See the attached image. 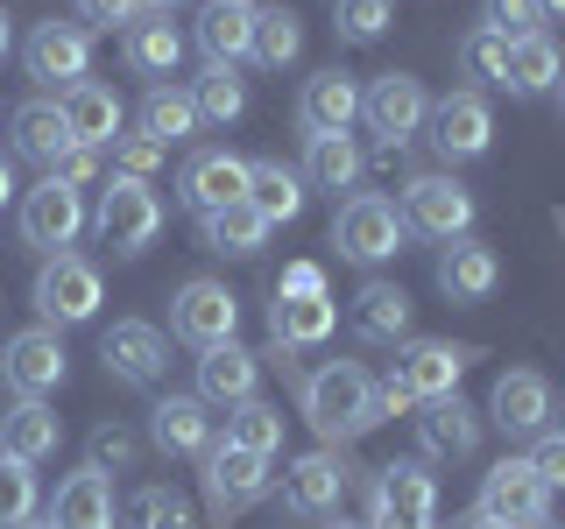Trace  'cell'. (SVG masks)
I'll list each match as a JSON object with an SVG mask.
<instances>
[{"label": "cell", "instance_id": "cell-31", "mask_svg": "<svg viewBox=\"0 0 565 529\" xmlns=\"http://www.w3.org/2000/svg\"><path fill=\"white\" fill-rule=\"evenodd\" d=\"M353 332H361L367 346H403L411 339V296H403L396 282H361V296H353Z\"/></svg>", "mask_w": 565, "mask_h": 529}, {"label": "cell", "instance_id": "cell-61", "mask_svg": "<svg viewBox=\"0 0 565 529\" xmlns=\"http://www.w3.org/2000/svg\"><path fill=\"white\" fill-rule=\"evenodd\" d=\"M530 529H552V522H530Z\"/></svg>", "mask_w": 565, "mask_h": 529}, {"label": "cell", "instance_id": "cell-24", "mask_svg": "<svg viewBox=\"0 0 565 529\" xmlns=\"http://www.w3.org/2000/svg\"><path fill=\"white\" fill-rule=\"evenodd\" d=\"M57 438H64V423L43 396H14L8 410H0V452L22 458V466H43V458L57 452Z\"/></svg>", "mask_w": 565, "mask_h": 529}, {"label": "cell", "instance_id": "cell-44", "mask_svg": "<svg viewBox=\"0 0 565 529\" xmlns=\"http://www.w3.org/2000/svg\"><path fill=\"white\" fill-rule=\"evenodd\" d=\"M135 458H141V438L120 431V423H99L93 445H85V466L93 473H135Z\"/></svg>", "mask_w": 565, "mask_h": 529}, {"label": "cell", "instance_id": "cell-32", "mask_svg": "<svg viewBox=\"0 0 565 529\" xmlns=\"http://www.w3.org/2000/svg\"><path fill=\"white\" fill-rule=\"evenodd\" d=\"M128 64L149 71V78H170V71L184 64V29H177L163 8H141L128 22Z\"/></svg>", "mask_w": 565, "mask_h": 529}, {"label": "cell", "instance_id": "cell-40", "mask_svg": "<svg viewBox=\"0 0 565 529\" xmlns=\"http://www.w3.org/2000/svg\"><path fill=\"white\" fill-rule=\"evenodd\" d=\"M459 71L473 78L467 93H502V85H509V43H502L494 29L473 22L467 35H459Z\"/></svg>", "mask_w": 565, "mask_h": 529}, {"label": "cell", "instance_id": "cell-35", "mask_svg": "<svg viewBox=\"0 0 565 529\" xmlns=\"http://www.w3.org/2000/svg\"><path fill=\"white\" fill-rule=\"evenodd\" d=\"M558 71H565L558 43L537 29V35H523V43H509V85H502V93L537 99V93H552V85H558Z\"/></svg>", "mask_w": 565, "mask_h": 529}, {"label": "cell", "instance_id": "cell-60", "mask_svg": "<svg viewBox=\"0 0 565 529\" xmlns=\"http://www.w3.org/2000/svg\"><path fill=\"white\" fill-rule=\"evenodd\" d=\"M552 417H558V438H565V410H552Z\"/></svg>", "mask_w": 565, "mask_h": 529}, {"label": "cell", "instance_id": "cell-9", "mask_svg": "<svg viewBox=\"0 0 565 529\" xmlns=\"http://www.w3.org/2000/svg\"><path fill=\"white\" fill-rule=\"evenodd\" d=\"M347 487H353L347 452L340 445H318L305 458H290V473H282V508H290V516H305V522H326V516H340Z\"/></svg>", "mask_w": 565, "mask_h": 529}, {"label": "cell", "instance_id": "cell-57", "mask_svg": "<svg viewBox=\"0 0 565 529\" xmlns=\"http://www.w3.org/2000/svg\"><path fill=\"white\" fill-rule=\"evenodd\" d=\"M22 529H57V522H50V516H43V522H22Z\"/></svg>", "mask_w": 565, "mask_h": 529}, {"label": "cell", "instance_id": "cell-7", "mask_svg": "<svg viewBox=\"0 0 565 529\" xmlns=\"http://www.w3.org/2000/svg\"><path fill=\"white\" fill-rule=\"evenodd\" d=\"M35 317L43 325H85L99 304H106V282L85 255H50L43 269H35Z\"/></svg>", "mask_w": 565, "mask_h": 529}, {"label": "cell", "instance_id": "cell-13", "mask_svg": "<svg viewBox=\"0 0 565 529\" xmlns=\"http://www.w3.org/2000/svg\"><path fill=\"white\" fill-rule=\"evenodd\" d=\"M85 234V191L57 184V176H43L35 191H22V240L43 247V255H71Z\"/></svg>", "mask_w": 565, "mask_h": 529}, {"label": "cell", "instance_id": "cell-51", "mask_svg": "<svg viewBox=\"0 0 565 529\" xmlns=\"http://www.w3.org/2000/svg\"><path fill=\"white\" fill-rule=\"evenodd\" d=\"M276 296H326V269H318V261H290V269L276 276Z\"/></svg>", "mask_w": 565, "mask_h": 529}, {"label": "cell", "instance_id": "cell-8", "mask_svg": "<svg viewBox=\"0 0 565 529\" xmlns=\"http://www.w3.org/2000/svg\"><path fill=\"white\" fill-rule=\"evenodd\" d=\"M473 360H481V346H459V339H403V346H396V367H388V381H396L411 402L459 396V375H467Z\"/></svg>", "mask_w": 565, "mask_h": 529}, {"label": "cell", "instance_id": "cell-49", "mask_svg": "<svg viewBox=\"0 0 565 529\" xmlns=\"http://www.w3.org/2000/svg\"><path fill=\"white\" fill-rule=\"evenodd\" d=\"M141 8H149V0H78V22H93V29H128Z\"/></svg>", "mask_w": 565, "mask_h": 529}, {"label": "cell", "instance_id": "cell-48", "mask_svg": "<svg viewBox=\"0 0 565 529\" xmlns=\"http://www.w3.org/2000/svg\"><path fill=\"white\" fill-rule=\"evenodd\" d=\"M43 176H57V184H71V191L99 184V149H64V155H57V163H50Z\"/></svg>", "mask_w": 565, "mask_h": 529}, {"label": "cell", "instance_id": "cell-5", "mask_svg": "<svg viewBox=\"0 0 565 529\" xmlns=\"http://www.w3.org/2000/svg\"><path fill=\"white\" fill-rule=\"evenodd\" d=\"M367 529H438V487L417 458H388L367 487Z\"/></svg>", "mask_w": 565, "mask_h": 529}, {"label": "cell", "instance_id": "cell-52", "mask_svg": "<svg viewBox=\"0 0 565 529\" xmlns=\"http://www.w3.org/2000/svg\"><path fill=\"white\" fill-rule=\"evenodd\" d=\"M411 410H417V402L403 396L396 381H375V423H382V417H411Z\"/></svg>", "mask_w": 565, "mask_h": 529}, {"label": "cell", "instance_id": "cell-22", "mask_svg": "<svg viewBox=\"0 0 565 529\" xmlns=\"http://www.w3.org/2000/svg\"><path fill=\"white\" fill-rule=\"evenodd\" d=\"M353 120H361V85H353L347 71L305 78V93H297V128L305 134H353Z\"/></svg>", "mask_w": 565, "mask_h": 529}, {"label": "cell", "instance_id": "cell-26", "mask_svg": "<svg viewBox=\"0 0 565 529\" xmlns=\"http://www.w3.org/2000/svg\"><path fill=\"white\" fill-rule=\"evenodd\" d=\"M494 282H502V261H494L488 240H446V255H438V290L452 296V304H481L494 296Z\"/></svg>", "mask_w": 565, "mask_h": 529}, {"label": "cell", "instance_id": "cell-6", "mask_svg": "<svg viewBox=\"0 0 565 529\" xmlns=\"http://www.w3.org/2000/svg\"><path fill=\"white\" fill-rule=\"evenodd\" d=\"M403 226L424 240H467L473 234V191L446 170H424L403 184Z\"/></svg>", "mask_w": 565, "mask_h": 529}, {"label": "cell", "instance_id": "cell-37", "mask_svg": "<svg viewBox=\"0 0 565 529\" xmlns=\"http://www.w3.org/2000/svg\"><path fill=\"white\" fill-rule=\"evenodd\" d=\"M247 205L269 226H290L297 212H305V176L282 170V163H247Z\"/></svg>", "mask_w": 565, "mask_h": 529}, {"label": "cell", "instance_id": "cell-11", "mask_svg": "<svg viewBox=\"0 0 565 529\" xmlns=\"http://www.w3.org/2000/svg\"><path fill=\"white\" fill-rule=\"evenodd\" d=\"M424 114H431V93H424V78H411V71H382L361 93V120L382 134V155H396L424 128Z\"/></svg>", "mask_w": 565, "mask_h": 529}, {"label": "cell", "instance_id": "cell-21", "mask_svg": "<svg viewBox=\"0 0 565 529\" xmlns=\"http://www.w3.org/2000/svg\"><path fill=\"white\" fill-rule=\"evenodd\" d=\"M57 114H64V128H71L78 149H114V134H120V93H114V85H99V78L64 85Z\"/></svg>", "mask_w": 565, "mask_h": 529}, {"label": "cell", "instance_id": "cell-58", "mask_svg": "<svg viewBox=\"0 0 565 529\" xmlns=\"http://www.w3.org/2000/svg\"><path fill=\"white\" fill-rule=\"evenodd\" d=\"M149 8H163V14H170V8H177V0H149Z\"/></svg>", "mask_w": 565, "mask_h": 529}, {"label": "cell", "instance_id": "cell-34", "mask_svg": "<svg viewBox=\"0 0 565 529\" xmlns=\"http://www.w3.org/2000/svg\"><path fill=\"white\" fill-rule=\"evenodd\" d=\"M205 120H199V106H191L184 85H149L141 93V134L149 141H163V149H177V141H191Z\"/></svg>", "mask_w": 565, "mask_h": 529}, {"label": "cell", "instance_id": "cell-38", "mask_svg": "<svg viewBox=\"0 0 565 529\" xmlns=\"http://www.w3.org/2000/svg\"><path fill=\"white\" fill-rule=\"evenodd\" d=\"M191 106H199L205 128H234V120L247 114V78L234 64H205L199 85H191Z\"/></svg>", "mask_w": 565, "mask_h": 529}, {"label": "cell", "instance_id": "cell-54", "mask_svg": "<svg viewBox=\"0 0 565 529\" xmlns=\"http://www.w3.org/2000/svg\"><path fill=\"white\" fill-rule=\"evenodd\" d=\"M8 50H14V29H8V8H0V64H8Z\"/></svg>", "mask_w": 565, "mask_h": 529}, {"label": "cell", "instance_id": "cell-45", "mask_svg": "<svg viewBox=\"0 0 565 529\" xmlns=\"http://www.w3.org/2000/svg\"><path fill=\"white\" fill-rule=\"evenodd\" d=\"M388 0H332V29L347 35V43H382V29H388Z\"/></svg>", "mask_w": 565, "mask_h": 529}, {"label": "cell", "instance_id": "cell-10", "mask_svg": "<svg viewBox=\"0 0 565 529\" xmlns=\"http://www.w3.org/2000/svg\"><path fill=\"white\" fill-rule=\"evenodd\" d=\"M234 325H241V296L226 290V282H212V276H191L184 290L170 296V332L184 346H226L234 339Z\"/></svg>", "mask_w": 565, "mask_h": 529}, {"label": "cell", "instance_id": "cell-30", "mask_svg": "<svg viewBox=\"0 0 565 529\" xmlns=\"http://www.w3.org/2000/svg\"><path fill=\"white\" fill-rule=\"evenodd\" d=\"M332 325H340V296H276L269 304V339L276 346H318L332 339Z\"/></svg>", "mask_w": 565, "mask_h": 529}, {"label": "cell", "instance_id": "cell-53", "mask_svg": "<svg viewBox=\"0 0 565 529\" xmlns=\"http://www.w3.org/2000/svg\"><path fill=\"white\" fill-rule=\"evenodd\" d=\"M14 198V170H8V155H0V205Z\"/></svg>", "mask_w": 565, "mask_h": 529}, {"label": "cell", "instance_id": "cell-41", "mask_svg": "<svg viewBox=\"0 0 565 529\" xmlns=\"http://www.w3.org/2000/svg\"><path fill=\"white\" fill-rule=\"evenodd\" d=\"M226 445L276 458L282 452V410H269V402H255V396L234 402V410H226Z\"/></svg>", "mask_w": 565, "mask_h": 529}, {"label": "cell", "instance_id": "cell-17", "mask_svg": "<svg viewBox=\"0 0 565 529\" xmlns=\"http://www.w3.org/2000/svg\"><path fill=\"white\" fill-rule=\"evenodd\" d=\"M22 64L35 85H78L85 64H93V35H85L78 22H35V35L22 43Z\"/></svg>", "mask_w": 565, "mask_h": 529}, {"label": "cell", "instance_id": "cell-28", "mask_svg": "<svg viewBox=\"0 0 565 529\" xmlns=\"http://www.w3.org/2000/svg\"><path fill=\"white\" fill-rule=\"evenodd\" d=\"M361 170H367V155H361V141L353 134H305V191H353L361 184Z\"/></svg>", "mask_w": 565, "mask_h": 529}, {"label": "cell", "instance_id": "cell-29", "mask_svg": "<svg viewBox=\"0 0 565 529\" xmlns=\"http://www.w3.org/2000/svg\"><path fill=\"white\" fill-rule=\"evenodd\" d=\"M8 134H14V155L35 170H50L64 149H78L64 128V114H57V99H29V106H14V120H8Z\"/></svg>", "mask_w": 565, "mask_h": 529}, {"label": "cell", "instance_id": "cell-15", "mask_svg": "<svg viewBox=\"0 0 565 529\" xmlns=\"http://www.w3.org/2000/svg\"><path fill=\"white\" fill-rule=\"evenodd\" d=\"M64 339H57V325H29V332H14L8 346H0V381L14 388V396H57L64 388Z\"/></svg>", "mask_w": 565, "mask_h": 529}, {"label": "cell", "instance_id": "cell-47", "mask_svg": "<svg viewBox=\"0 0 565 529\" xmlns=\"http://www.w3.org/2000/svg\"><path fill=\"white\" fill-rule=\"evenodd\" d=\"M163 141H149V134H114V176H141L149 184L156 170H163Z\"/></svg>", "mask_w": 565, "mask_h": 529}, {"label": "cell", "instance_id": "cell-19", "mask_svg": "<svg viewBox=\"0 0 565 529\" xmlns=\"http://www.w3.org/2000/svg\"><path fill=\"white\" fill-rule=\"evenodd\" d=\"M417 445L431 452V458H473L481 452V410L473 402H459V396H431V402H417Z\"/></svg>", "mask_w": 565, "mask_h": 529}, {"label": "cell", "instance_id": "cell-36", "mask_svg": "<svg viewBox=\"0 0 565 529\" xmlns=\"http://www.w3.org/2000/svg\"><path fill=\"white\" fill-rule=\"evenodd\" d=\"M199 240L212 247V255H262V247H269V219L241 198V205H226V212H205Z\"/></svg>", "mask_w": 565, "mask_h": 529}, {"label": "cell", "instance_id": "cell-23", "mask_svg": "<svg viewBox=\"0 0 565 529\" xmlns=\"http://www.w3.org/2000/svg\"><path fill=\"white\" fill-rule=\"evenodd\" d=\"M255 381H262V353H247L241 339H226V346H205L199 353V402L212 410H234V402L255 396Z\"/></svg>", "mask_w": 565, "mask_h": 529}, {"label": "cell", "instance_id": "cell-4", "mask_svg": "<svg viewBox=\"0 0 565 529\" xmlns=\"http://www.w3.org/2000/svg\"><path fill=\"white\" fill-rule=\"evenodd\" d=\"M544 508H552V487L537 481L530 458H494V466L481 473L473 516H481L488 529H530V522H544Z\"/></svg>", "mask_w": 565, "mask_h": 529}, {"label": "cell", "instance_id": "cell-18", "mask_svg": "<svg viewBox=\"0 0 565 529\" xmlns=\"http://www.w3.org/2000/svg\"><path fill=\"white\" fill-rule=\"evenodd\" d=\"M177 198H184V212H226V205H241L247 198V163L241 155H226V149H199L184 170H177Z\"/></svg>", "mask_w": 565, "mask_h": 529}, {"label": "cell", "instance_id": "cell-33", "mask_svg": "<svg viewBox=\"0 0 565 529\" xmlns=\"http://www.w3.org/2000/svg\"><path fill=\"white\" fill-rule=\"evenodd\" d=\"M50 522L57 529H114V487H106V473H71L57 487V501H50Z\"/></svg>", "mask_w": 565, "mask_h": 529}, {"label": "cell", "instance_id": "cell-25", "mask_svg": "<svg viewBox=\"0 0 565 529\" xmlns=\"http://www.w3.org/2000/svg\"><path fill=\"white\" fill-rule=\"evenodd\" d=\"M212 438H220V431H212V417H205L199 396H163L149 410V445L170 452V458H205Z\"/></svg>", "mask_w": 565, "mask_h": 529}, {"label": "cell", "instance_id": "cell-50", "mask_svg": "<svg viewBox=\"0 0 565 529\" xmlns=\"http://www.w3.org/2000/svg\"><path fill=\"white\" fill-rule=\"evenodd\" d=\"M523 458L537 466V481H544V487H565V438H558V431H552V438H537V445H530Z\"/></svg>", "mask_w": 565, "mask_h": 529}, {"label": "cell", "instance_id": "cell-27", "mask_svg": "<svg viewBox=\"0 0 565 529\" xmlns=\"http://www.w3.org/2000/svg\"><path fill=\"white\" fill-rule=\"evenodd\" d=\"M191 35H199L205 64L247 57V43H255V0H205L199 22H191Z\"/></svg>", "mask_w": 565, "mask_h": 529}, {"label": "cell", "instance_id": "cell-2", "mask_svg": "<svg viewBox=\"0 0 565 529\" xmlns=\"http://www.w3.org/2000/svg\"><path fill=\"white\" fill-rule=\"evenodd\" d=\"M93 234L114 247V255H141L156 234H163V198H156L141 176H106L99 184V205H93Z\"/></svg>", "mask_w": 565, "mask_h": 529}, {"label": "cell", "instance_id": "cell-20", "mask_svg": "<svg viewBox=\"0 0 565 529\" xmlns=\"http://www.w3.org/2000/svg\"><path fill=\"white\" fill-rule=\"evenodd\" d=\"M552 410H558L552 381L530 375V367H509V375L494 381V396H488V423H494V431H509V438H537Z\"/></svg>", "mask_w": 565, "mask_h": 529}, {"label": "cell", "instance_id": "cell-42", "mask_svg": "<svg viewBox=\"0 0 565 529\" xmlns=\"http://www.w3.org/2000/svg\"><path fill=\"white\" fill-rule=\"evenodd\" d=\"M120 522L128 529H199V516H191V501L177 487H141L128 508H120Z\"/></svg>", "mask_w": 565, "mask_h": 529}, {"label": "cell", "instance_id": "cell-3", "mask_svg": "<svg viewBox=\"0 0 565 529\" xmlns=\"http://www.w3.org/2000/svg\"><path fill=\"white\" fill-rule=\"evenodd\" d=\"M403 240H411L403 212L388 205V198H375V191H353V198L332 212V247H340L347 261H361V269H382V261H396Z\"/></svg>", "mask_w": 565, "mask_h": 529}, {"label": "cell", "instance_id": "cell-56", "mask_svg": "<svg viewBox=\"0 0 565 529\" xmlns=\"http://www.w3.org/2000/svg\"><path fill=\"white\" fill-rule=\"evenodd\" d=\"M552 93H558V114H565V71H558V85H552Z\"/></svg>", "mask_w": 565, "mask_h": 529}, {"label": "cell", "instance_id": "cell-55", "mask_svg": "<svg viewBox=\"0 0 565 529\" xmlns=\"http://www.w3.org/2000/svg\"><path fill=\"white\" fill-rule=\"evenodd\" d=\"M537 14H565V0H537Z\"/></svg>", "mask_w": 565, "mask_h": 529}, {"label": "cell", "instance_id": "cell-43", "mask_svg": "<svg viewBox=\"0 0 565 529\" xmlns=\"http://www.w3.org/2000/svg\"><path fill=\"white\" fill-rule=\"evenodd\" d=\"M35 516V466L0 452V529H22Z\"/></svg>", "mask_w": 565, "mask_h": 529}, {"label": "cell", "instance_id": "cell-16", "mask_svg": "<svg viewBox=\"0 0 565 529\" xmlns=\"http://www.w3.org/2000/svg\"><path fill=\"white\" fill-rule=\"evenodd\" d=\"M99 360H106V375H114V381L156 388V381H163V367H170V346H163V332H156V325L120 317V325L99 332Z\"/></svg>", "mask_w": 565, "mask_h": 529}, {"label": "cell", "instance_id": "cell-59", "mask_svg": "<svg viewBox=\"0 0 565 529\" xmlns=\"http://www.w3.org/2000/svg\"><path fill=\"white\" fill-rule=\"evenodd\" d=\"M332 529H367V522H332Z\"/></svg>", "mask_w": 565, "mask_h": 529}, {"label": "cell", "instance_id": "cell-14", "mask_svg": "<svg viewBox=\"0 0 565 529\" xmlns=\"http://www.w3.org/2000/svg\"><path fill=\"white\" fill-rule=\"evenodd\" d=\"M424 128H431L438 163H473V155H488V141H494V114H488L481 93H446V99H431Z\"/></svg>", "mask_w": 565, "mask_h": 529}, {"label": "cell", "instance_id": "cell-1", "mask_svg": "<svg viewBox=\"0 0 565 529\" xmlns=\"http://www.w3.org/2000/svg\"><path fill=\"white\" fill-rule=\"evenodd\" d=\"M262 360L297 388V410H305V423L326 438V445H353V438L375 431V381H367V367L326 360V367L305 375V367H297V346H269Z\"/></svg>", "mask_w": 565, "mask_h": 529}, {"label": "cell", "instance_id": "cell-46", "mask_svg": "<svg viewBox=\"0 0 565 529\" xmlns=\"http://www.w3.org/2000/svg\"><path fill=\"white\" fill-rule=\"evenodd\" d=\"M481 29H494L502 43H523V35L544 29V14H537V0H481Z\"/></svg>", "mask_w": 565, "mask_h": 529}, {"label": "cell", "instance_id": "cell-12", "mask_svg": "<svg viewBox=\"0 0 565 529\" xmlns=\"http://www.w3.org/2000/svg\"><path fill=\"white\" fill-rule=\"evenodd\" d=\"M269 458L262 452H241V445H226V438H212L205 445V501H212V516H241V508H255L262 494H269Z\"/></svg>", "mask_w": 565, "mask_h": 529}, {"label": "cell", "instance_id": "cell-39", "mask_svg": "<svg viewBox=\"0 0 565 529\" xmlns=\"http://www.w3.org/2000/svg\"><path fill=\"white\" fill-rule=\"evenodd\" d=\"M247 57L262 71H282L305 57V22H297L290 8H255V43H247Z\"/></svg>", "mask_w": 565, "mask_h": 529}]
</instances>
